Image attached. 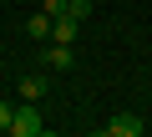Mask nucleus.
<instances>
[{"mask_svg":"<svg viewBox=\"0 0 152 137\" xmlns=\"http://www.w3.org/2000/svg\"><path fill=\"white\" fill-rule=\"evenodd\" d=\"M46 61L56 66V71H71V66H76V51H71L66 41H56V46H46Z\"/></svg>","mask_w":152,"mask_h":137,"instance_id":"7ed1b4c3","label":"nucleus"},{"mask_svg":"<svg viewBox=\"0 0 152 137\" xmlns=\"http://www.w3.org/2000/svg\"><path fill=\"white\" fill-rule=\"evenodd\" d=\"M76 31H81V21H71V15H56V31H51V41H76Z\"/></svg>","mask_w":152,"mask_h":137,"instance_id":"423d86ee","label":"nucleus"},{"mask_svg":"<svg viewBox=\"0 0 152 137\" xmlns=\"http://www.w3.org/2000/svg\"><path fill=\"white\" fill-rule=\"evenodd\" d=\"M66 5H71V0H46V10H51V15H66Z\"/></svg>","mask_w":152,"mask_h":137,"instance_id":"6e6552de","label":"nucleus"},{"mask_svg":"<svg viewBox=\"0 0 152 137\" xmlns=\"http://www.w3.org/2000/svg\"><path fill=\"white\" fill-rule=\"evenodd\" d=\"M51 31H56V15L51 10H41V15L26 21V36H36V41H51Z\"/></svg>","mask_w":152,"mask_h":137,"instance_id":"20e7f679","label":"nucleus"},{"mask_svg":"<svg viewBox=\"0 0 152 137\" xmlns=\"http://www.w3.org/2000/svg\"><path fill=\"white\" fill-rule=\"evenodd\" d=\"M41 132H46L41 107H36V102H20V107H15V122H10V137H41Z\"/></svg>","mask_w":152,"mask_h":137,"instance_id":"f257e3e1","label":"nucleus"},{"mask_svg":"<svg viewBox=\"0 0 152 137\" xmlns=\"http://www.w3.org/2000/svg\"><path fill=\"white\" fill-rule=\"evenodd\" d=\"M107 137H142V117H132V112H117L107 127H102Z\"/></svg>","mask_w":152,"mask_h":137,"instance_id":"f03ea898","label":"nucleus"},{"mask_svg":"<svg viewBox=\"0 0 152 137\" xmlns=\"http://www.w3.org/2000/svg\"><path fill=\"white\" fill-rule=\"evenodd\" d=\"M10 122H15V107H10V102H0V132H10Z\"/></svg>","mask_w":152,"mask_h":137,"instance_id":"0eeeda50","label":"nucleus"},{"mask_svg":"<svg viewBox=\"0 0 152 137\" xmlns=\"http://www.w3.org/2000/svg\"><path fill=\"white\" fill-rule=\"evenodd\" d=\"M46 92H51V81H46V76H20V102H41Z\"/></svg>","mask_w":152,"mask_h":137,"instance_id":"39448f33","label":"nucleus"}]
</instances>
